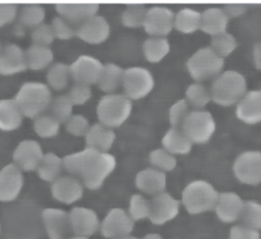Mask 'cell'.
<instances>
[{
	"mask_svg": "<svg viewBox=\"0 0 261 239\" xmlns=\"http://www.w3.org/2000/svg\"><path fill=\"white\" fill-rule=\"evenodd\" d=\"M50 24L52 26L55 39L64 41V40H69L73 36H75L76 27H74L72 24H70L68 21H66L64 18H62L59 15H56L55 17H53Z\"/></svg>",
	"mask_w": 261,
	"mask_h": 239,
	"instance_id": "cell-46",
	"label": "cell"
},
{
	"mask_svg": "<svg viewBox=\"0 0 261 239\" xmlns=\"http://www.w3.org/2000/svg\"><path fill=\"white\" fill-rule=\"evenodd\" d=\"M150 200L142 194H133L129 199L128 215L133 221L144 220L149 218Z\"/></svg>",
	"mask_w": 261,
	"mask_h": 239,
	"instance_id": "cell-43",
	"label": "cell"
},
{
	"mask_svg": "<svg viewBox=\"0 0 261 239\" xmlns=\"http://www.w3.org/2000/svg\"><path fill=\"white\" fill-rule=\"evenodd\" d=\"M13 99L22 115L34 119L48 110L52 94L47 83L25 81L20 85Z\"/></svg>",
	"mask_w": 261,
	"mask_h": 239,
	"instance_id": "cell-3",
	"label": "cell"
},
{
	"mask_svg": "<svg viewBox=\"0 0 261 239\" xmlns=\"http://www.w3.org/2000/svg\"><path fill=\"white\" fill-rule=\"evenodd\" d=\"M51 193L56 200L70 204L82 198L84 184L80 179L72 175L60 176L52 182Z\"/></svg>",
	"mask_w": 261,
	"mask_h": 239,
	"instance_id": "cell-18",
	"label": "cell"
},
{
	"mask_svg": "<svg viewBox=\"0 0 261 239\" xmlns=\"http://www.w3.org/2000/svg\"><path fill=\"white\" fill-rule=\"evenodd\" d=\"M42 220L49 239H69L72 233L69 215L56 207H48L42 212Z\"/></svg>",
	"mask_w": 261,
	"mask_h": 239,
	"instance_id": "cell-15",
	"label": "cell"
},
{
	"mask_svg": "<svg viewBox=\"0 0 261 239\" xmlns=\"http://www.w3.org/2000/svg\"><path fill=\"white\" fill-rule=\"evenodd\" d=\"M134 229V221L128 213L119 207L108 212L101 224V233L106 238L118 239L128 236Z\"/></svg>",
	"mask_w": 261,
	"mask_h": 239,
	"instance_id": "cell-12",
	"label": "cell"
},
{
	"mask_svg": "<svg viewBox=\"0 0 261 239\" xmlns=\"http://www.w3.org/2000/svg\"><path fill=\"white\" fill-rule=\"evenodd\" d=\"M155 84L152 72L142 66H132L123 70V95L132 101L141 100L148 96Z\"/></svg>",
	"mask_w": 261,
	"mask_h": 239,
	"instance_id": "cell-7",
	"label": "cell"
},
{
	"mask_svg": "<svg viewBox=\"0 0 261 239\" xmlns=\"http://www.w3.org/2000/svg\"><path fill=\"white\" fill-rule=\"evenodd\" d=\"M186 65L191 77L197 82H202L214 79L222 72L224 59L210 47H202L190 56Z\"/></svg>",
	"mask_w": 261,
	"mask_h": 239,
	"instance_id": "cell-5",
	"label": "cell"
},
{
	"mask_svg": "<svg viewBox=\"0 0 261 239\" xmlns=\"http://www.w3.org/2000/svg\"><path fill=\"white\" fill-rule=\"evenodd\" d=\"M68 133L74 136H85L90 128L89 120L82 114H72L64 123Z\"/></svg>",
	"mask_w": 261,
	"mask_h": 239,
	"instance_id": "cell-45",
	"label": "cell"
},
{
	"mask_svg": "<svg viewBox=\"0 0 261 239\" xmlns=\"http://www.w3.org/2000/svg\"><path fill=\"white\" fill-rule=\"evenodd\" d=\"M45 15L46 11L42 5L37 3H31L21 7L18 16L21 23L28 26L35 27L44 22Z\"/></svg>",
	"mask_w": 261,
	"mask_h": 239,
	"instance_id": "cell-42",
	"label": "cell"
},
{
	"mask_svg": "<svg viewBox=\"0 0 261 239\" xmlns=\"http://www.w3.org/2000/svg\"><path fill=\"white\" fill-rule=\"evenodd\" d=\"M116 134L114 130L101 123H95L90 126L85 135L87 147L94 148L102 153H108L111 148Z\"/></svg>",
	"mask_w": 261,
	"mask_h": 239,
	"instance_id": "cell-25",
	"label": "cell"
},
{
	"mask_svg": "<svg viewBox=\"0 0 261 239\" xmlns=\"http://www.w3.org/2000/svg\"><path fill=\"white\" fill-rule=\"evenodd\" d=\"M62 160L64 169L92 190L100 188L116 167L113 155L87 146L64 156Z\"/></svg>",
	"mask_w": 261,
	"mask_h": 239,
	"instance_id": "cell-1",
	"label": "cell"
},
{
	"mask_svg": "<svg viewBox=\"0 0 261 239\" xmlns=\"http://www.w3.org/2000/svg\"><path fill=\"white\" fill-rule=\"evenodd\" d=\"M218 194L214 186L208 181L194 180L182 190L181 200L189 214L197 215L213 210Z\"/></svg>",
	"mask_w": 261,
	"mask_h": 239,
	"instance_id": "cell-6",
	"label": "cell"
},
{
	"mask_svg": "<svg viewBox=\"0 0 261 239\" xmlns=\"http://www.w3.org/2000/svg\"><path fill=\"white\" fill-rule=\"evenodd\" d=\"M69 239H88V238H86V237H81V236H74V237H71V238H69Z\"/></svg>",
	"mask_w": 261,
	"mask_h": 239,
	"instance_id": "cell-55",
	"label": "cell"
},
{
	"mask_svg": "<svg viewBox=\"0 0 261 239\" xmlns=\"http://www.w3.org/2000/svg\"><path fill=\"white\" fill-rule=\"evenodd\" d=\"M143 239H162V237L157 233H150L147 234Z\"/></svg>",
	"mask_w": 261,
	"mask_h": 239,
	"instance_id": "cell-53",
	"label": "cell"
},
{
	"mask_svg": "<svg viewBox=\"0 0 261 239\" xmlns=\"http://www.w3.org/2000/svg\"><path fill=\"white\" fill-rule=\"evenodd\" d=\"M193 143L207 142L216 130L213 115L206 110L191 111L180 127Z\"/></svg>",
	"mask_w": 261,
	"mask_h": 239,
	"instance_id": "cell-8",
	"label": "cell"
},
{
	"mask_svg": "<svg viewBox=\"0 0 261 239\" xmlns=\"http://www.w3.org/2000/svg\"><path fill=\"white\" fill-rule=\"evenodd\" d=\"M63 169L62 158L53 152H48L44 153V156L36 171L42 180L53 182L60 177Z\"/></svg>",
	"mask_w": 261,
	"mask_h": 239,
	"instance_id": "cell-31",
	"label": "cell"
},
{
	"mask_svg": "<svg viewBox=\"0 0 261 239\" xmlns=\"http://www.w3.org/2000/svg\"><path fill=\"white\" fill-rule=\"evenodd\" d=\"M0 231H1V226H0Z\"/></svg>",
	"mask_w": 261,
	"mask_h": 239,
	"instance_id": "cell-57",
	"label": "cell"
},
{
	"mask_svg": "<svg viewBox=\"0 0 261 239\" xmlns=\"http://www.w3.org/2000/svg\"><path fill=\"white\" fill-rule=\"evenodd\" d=\"M71 231L76 236H92L99 228V219L92 210L84 206H74L68 213Z\"/></svg>",
	"mask_w": 261,
	"mask_h": 239,
	"instance_id": "cell-19",
	"label": "cell"
},
{
	"mask_svg": "<svg viewBox=\"0 0 261 239\" xmlns=\"http://www.w3.org/2000/svg\"><path fill=\"white\" fill-rule=\"evenodd\" d=\"M169 51L170 44L165 37H149L143 43V54L151 63L160 62Z\"/></svg>",
	"mask_w": 261,
	"mask_h": 239,
	"instance_id": "cell-33",
	"label": "cell"
},
{
	"mask_svg": "<svg viewBox=\"0 0 261 239\" xmlns=\"http://www.w3.org/2000/svg\"><path fill=\"white\" fill-rule=\"evenodd\" d=\"M33 129L40 137L51 138L58 134L60 123L51 115L43 113L34 118Z\"/></svg>",
	"mask_w": 261,
	"mask_h": 239,
	"instance_id": "cell-37",
	"label": "cell"
},
{
	"mask_svg": "<svg viewBox=\"0 0 261 239\" xmlns=\"http://www.w3.org/2000/svg\"><path fill=\"white\" fill-rule=\"evenodd\" d=\"M66 96L73 106H81L86 104L91 99L92 89L90 85L75 83L69 88Z\"/></svg>",
	"mask_w": 261,
	"mask_h": 239,
	"instance_id": "cell-48",
	"label": "cell"
},
{
	"mask_svg": "<svg viewBox=\"0 0 261 239\" xmlns=\"http://www.w3.org/2000/svg\"><path fill=\"white\" fill-rule=\"evenodd\" d=\"M229 239H260V233L243 225H237L230 229Z\"/></svg>",
	"mask_w": 261,
	"mask_h": 239,
	"instance_id": "cell-50",
	"label": "cell"
},
{
	"mask_svg": "<svg viewBox=\"0 0 261 239\" xmlns=\"http://www.w3.org/2000/svg\"><path fill=\"white\" fill-rule=\"evenodd\" d=\"M23 186L22 171L13 163L0 169V201L14 200Z\"/></svg>",
	"mask_w": 261,
	"mask_h": 239,
	"instance_id": "cell-17",
	"label": "cell"
},
{
	"mask_svg": "<svg viewBox=\"0 0 261 239\" xmlns=\"http://www.w3.org/2000/svg\"><path fill=\"white\" fill-rule=\"evenodd\" d=\"M118 239H138L136 237H133V236H125V237H122V238H118Z\"/></svg>",
	"mask_w": 261,
	"mask_h": 239,
	"instance_id": "cell-54",
	"label": "cell"
},
{
	"mask_svg": "<svg viewBox=\"0 0 261 239\" xmlns=\"http://www.w3.org/2000/svg\"><path fill=\"white\" fill-rule=\"evenodd\" d=\"M123 70L119 65L115 63H105L97 81L98 87L106 94H114V92L121 86Z\"/></svg>",
	"mask_w": 261,
	"mask_h": 239,
	"instance_id": "cell-29",
	"label": "cell"
},
{
	"mask_svg": "<svg viewBox=\"0 0 261 239\" xmlns=\"http://www.w3.org/2000/svg\"><path fill=\"white\" fill-rule=\"evenodd\" d=\"M253 62L254 66L261 70V42H258L253 47Z\"/></svg>",
	"mask_w": 261,
	"mask_h": 239,
	"instance_id": "cell-52",
	"label": "cell"
},
{
	"mask_svg": "<svg viewBox=\"0 0 261 239\" xmlns=\"http://www.w3.org/2000/svg\"><path fill=\"white\" fill-rule=\"evenodd\" d=\"M23 49L14 43L2 47L0 53V74L12 75L27 69Z\"/></svg>",
	"mask_w": 261,
	"mask_h": 239,
	"instance_id": "cell-22",
	"label": "cell"
},
{
	"mask_svg": "<svg viewBox=\"0 0 261 239\" xmlns=\"http://www.w3.org/2000/svg\"><path fill=\"white\" fill-rule=\"evenodd\" d=\"M190 112V106L186 99H180L174 102L168 111V119L171 127L180 128Z\"/></svg>",
	"mask_w": 261,
	"mask_h": 239,
	"instance_id": "cell-44",
	"label": "cell"
},
{
	"mask_svg": "<svg viewBox=\"0 0 261 239\" xmlns=\"http://www.w3.org/2000/svg\"><path fill=\"white\" fill-rule=\"evenodd\" d=\"M244 201L236 192H222L218 194L214 211L223 223H232L240 218Z\"/></svg>",
	"mask_w": 261,
	"mask_h": 239,
	"instance_id": "cell-24",
	"label": "cell"
},
{
	"mask_svg": "<svg viewBox=\"0 0 261 239\" xmlns=\"http://www.w3.org/2000/svg\"><path fill=\"white\" fill-rule=\"evenodd\" d=\"M149 162L153 168L162 172H170L176 167V158L163 147H158L149 153Z\"/></svg>",
	"mask_w": 261,
	"mask_h": 239,
	"instance_id": "cell-41",
	"label": "cell"
},
{
	"mask_svg": "<svg viewBox=\"0 0 261 239\" xmlns=\"http://www.w3.org/2000/svg\"><path fill=\"white\" fill-rule=\"evenodd\" d=\"M179 212V201L168 192H162L150 200L149 220L155 225H163L174 219Z\"/></svg>",
	"mask_w": 261,
	"mask_h": 239,
	"instance_id": "cell-16",
	"label": "cell"
},
{
	"mask_svg": "<svg viewBox=\"0 0 261 239\" xmlns=\"http://www.w3.org/2000/svg\"><path fill=\"white\" fill-rule=\"evenodd\" d=\"M1 50H2V46H1V43H0V53H1Z\"/></svg>",
	"mask_w": 261,
	"mask_h": 239,
	"instance_id": "cell-56",
	"label": "cell"
},
{
	"mask_svg": "<svg viewBox=\"0 0 261 239\" xmlns=\"http://www.w3.org/2000/svg\"><path fill=\"white\" fill-rule=\"evenodd\" d=\"M247 87V79L241 72L237 70L222 71L211 84V100L223 107L237 105L248 92Z\"/></svg>",
	"mask_w": 261,
	"mask_h": 239,
	"instance_id": "cell-2",
	"label": "cell"
},
{
	"mask_svg": "<svg viewBox=\"0 0 261 239\" xmlns=\"http://www.w3.org/2000/svg\"><path fill=\"white\" fill-rule=\"evenodd\" d=\"M237 118L246 124L261 122V89L248 91L236 106Z\"/></svg>",
	"mask_w": 261,
	"mask_h": 239,
	"instance_id": "cell-21",
	"label": "cell"
},
{
	"mask_svg": "<svg viewBox=\"0 0 261 239\" xmlns=\"http://www.w3.org/2000/svg\"><path fill=\"white\" fill-rule=\"evenodd\" d=\"M148 7L144 4H129L126 5L121 13V22L127 27L143 26Z\"/></svg>",
	"mask_w": 261,
	"mask_h": 239,
	"instance_id": "cell-40",
	"label": "cell"
},
{
	"mask_svg": "<svg viewBox=\"0 0 261 239\" xmlns=\"http://www.w3.org/2000/svg\"><path fill=\"white\" fill-rule=\"evenodd\" d=\"M186 101L189 106L202 110L211 101L210 89H208L202 82H193L186 89Z\"/></svg>",
	"mask_w": 261,
	"mask_h": 239,
	"instance_id": "cell-35",
	"label": "cell"
},
{
	"mask_svg": "<svg viewBox=\"0 0 261 239\" xmlns=\"http://www.w3.org/2000/svg\"><path fill=\"white\" fill-rule=\"evenodd\" d=\"M70 76L69 65L64 62L52 63L46 72L47 85L55 91H62L67 87Z\"/></svg>",
	"mask_w": 261,
	"mask_h": 239,
	"instance_id": "cell-34",
	"label": "cell"
},
{
	"mask_svg": "<svg viewBox=\"0 0 261 239\" xmlns=\"http://www.w3.org/2000/svg\"><path fill=\"white\" fill-rule=\"evenodd\" d=\"M27 67L32 70H41L52 64L54 54L48 46L32 44L25 51Z\"/></svg>",
	"mask_w": 261,
	"mask_h": 239,
	"instance_id": "cell-30",
	"label": "cell"
},
{
	"mask_svg": "<svg viewBox=\"0 0 261 239\" xmlns=\"http://www.w3.org/2000/svg\"><path fill=\"white\" fill-rule=\"evenodd\" d=\"M200 25L201 12L196 9L186 7L174 14L173 27L181 34H193L200 29Z\"/></svg>",
	"mask_w": 261,
	"mask_h": 239,
	"instance_id": "cell-32",
	"label": "cell"
},
{
	"mask_svg": "<svg viewBox=\"0 0 261 239\" xmlns=\"http://www.w3.org/2000/svg\"><path fill=\"white\" fill-rule=\"evenodd\" d=\"M243 226L254 230L261 229V203L255 200L244 201L239 218Z\"/></svg>",
	"mask_w": 261,
	"mask_h": 239,
	"instance_id": "cell-36",
	"label": "cell"
},
{
	"mask_svg": "<svg viewBox=\"0 0 261 239\" xmlns=\"http://www.w3.org/2000/svg\"><path fill=\"white\" fill-rule=\"evenodd\" d=\"M222 8L228 17H238L245 13L247 6L241 3H228L225 4Z\"/></svg>",
	"mask_w": 261,
	"mask_h": 239,
	"instance_id": "cell-51",
	"label": "cell"
},
{
	"mask_svg": "<svg viewBox=\"0 0 261 239\" xmlns=\"http://www.w3.org/2000/svg\"><path fill=\"white\" fill-rule=\"evenodd\" d=\"M174 12L165 6H152L147 10L143 27L150 37H166L173 28Z\"/></svg>",
	"mask_w": 261,
	"mask_h": 239,
	"instance_id": "cell-10",
	"label": "cell"
},
{
	"mask_svg": "<svg viewBox=\"0 0 261 239\" xmlns=\"http://www.w3.org/2000/svg\"><path fill=\"white\" fill-rule=\"evenodd\" d=\"M162 147L167 152L176 155H187L193 147V142L185 134L181 128L170 127L162 137Z\"/></svg>",
	"mask_w": 261,
	"mask_h": 239,
	"instance_id": "cell-27",
	"label": "cell"
},
{
	"mask_svg": "<svg viewBox=\"0 0 261 239\" xmlns=\"http://www.w3.org/2000/svg\"><path fill=\"white\" fill-rule=\"evenodd\" d=\"M229 17L222 7H209L201 12L200 29L211 37L226 32Z\"/></svg>",
	"mask_w": 261,
	"mask_h": 239,
	"instance_id": "cell-26",
	"label": "cell"
},
{
	"mask_svg": "<svg viewBox=\"0 0 261 239\" xmlns=\"http://www.w3.org/2000/svg\"><path fill=\"white\" fill-rule=\"evenodd\" d=\"M103 63L96 57L89 54L80 55L70 65L69 71L75 83L91 85L97 83Z\"/></svg>",
	"mask_w": 261,
	"mask_h": 239,
	"instance_id": "cell-11",
	"label": "cell"
},
{
	"mask_svg": "<svg viewBox=\"0 0 261 239\" xmlns=\"http://www.w3.org/2000/svg\"><path fill=\"white\" fill-rule=\"evenodd\" d=\"M72 109L73 105L71 104L67 96L59 95L52 98L48 107V114L55 118L61 124L65 123V121L72 115Z\"/></svg>",
	"mask_w": 261,
	"mask_h": 239,
	"instance_id": "cell-38",
	"label": "cell"
},
{
	"mask_svg": "<svg viewBox=\"0 0 261 239\" xmlns=\"http://www.w3.org/2000/svg\"><path fill=\"white\" fill-rule=\"evenodd\" d=\"M54 6L58 15L74 27L96 15L99 10V4L94 2H57Z\"/></svg>",
	"mask_w": 261,
	"mask_h": 239,
	"instance_id": "cell-14",
	"label": "cell"
},
{
	"mask_svg": "<svg viewBox=\"0 0 261 239\" xmlns=\"http://www.w3.org/2000/svg\"><path fill=\"white\" fill-rule=\"evenodd\" d=\"M31 38L33 44L41 45V46H48L54 41L55 36L50 23L42 22L41 24L33 27L31 33Z\"/></svg>",
	"mask_w": 261,
	"mask_h": 239,
	"instance_id": "cell-47",
	"label": "cell"
},
{
	"mask_svg": "<svg viewBox=\"0 0 261 239\" xmlns=\"http://www.w3.org/2000/svg\"><path fill=\"white\" fill-rule=\"evenodd\" d=\"M75 35L86 43L101 44L110 35V24L104 16L96 14L77 26Z\"/></svg>",
	"mask_w": 261,
	"mask_h": 239,
	"instance_id": "cell-20",
	"label": "cell"
},
{
	"mask_svg": "<svg viewBox=\"0 0 261 239\" xmlns=\"http://www.w3.org/2000/svg\"><path fill=\"white\" fill-rule=\"evenodd\" d=\"M17 15V5L10 2H0V26L12 22Z\"/></svg>",
	"mask_w": 261,
	"mask_h": 239,
	"instance_id": "cell-49",
	"label": "cell"
},
{
	"mask_svg": "<svg viewBox=\"0 0 261 239\" xmlns=\"http://www.w3.org/2000/svg\"><path fill=\"white\" fill-rule=\"evenodd\" d=\"M218 56L225 58L229 56L238 47L236 37L227 32L213 36L211 38V44L209 46Z\"/></svg>",
	"mask_w": 261,
	"mask_h": 239,
	"instance_id": "cell-39",
	"label": "cell"
},
{
	"mask_svg": "<svg viewBox=\"0 0 261 239\" xmlns=\"http://www.w3.org/2000/svg\"><path fill=\"white\" fill-rule=\"evenodd\" d=\"M43 156L44 152L39 141L23 139L15 146L12 160L22 172H31L37 170Z\"/></svg>",
	"mask_w": 261,
	"mask_h": 239,
	"instance_id": "cell-13",
	"label": "cell"
},
{
	"mask_svg": "<svg viewBox=\"0 0 261 239\" xmlns=\"http://www.w3.org/2000/svg\"><path fill=\"white\" fill-rule=\"evenodd\" d=\"M23 115L14 99H0V130H16L22 122Z\"/></svg>",
	"mask_w": 261,
	"mask_h": 239,
	"instance_id": "cell-28",
	"label": "cell"
},
{
	"mask_svg": "<svg viewBox=\"0 0 261 239\" xmlns=\"http://www.w3.org/2000/svg\"><path fill=\"white\" fill-rule=\"evenodd\" d=\"M136 186L143 193L152 197L164 192L166 187V175L153 167L139 171L135 178Z\"/></svg>",
	"mask_w": 261,
	"mask_h": 239,
	"instance_id": "cell-23",
	"label": "cell"
},
{
	"mask_svg": "<svg viewBox=\"0 0 261 239\" xmlns=\"http://www.w3.org/2000/svg\"><path fill=\"white\" fill-rule=\"evenodd\" d=\"M133 111V101L123 94H106L96 107L99 123L110 127L122 125L130 116Z\"/></svg>",
	"mask_w": 261,
	"mask_h": 239,
	"instance_id": "cell-4",
	"label": "cell"
},
{
	"mask_svg": "<svg viewBox=\"0 0 261 239\" xmlns=\"http://www.w3.org/2000/svg\"><path fill=\"white\" fill-rule=\"evenodd\" d=\"M232 172L236 178L244 184L261 183V152L250 150L241 153L233 162Z\"/></svg>",
	"mask_w": 261,
	"mask_h": 239,
	"instance_id": "cell-9",
	"label": "cell"
}]
</instances>
